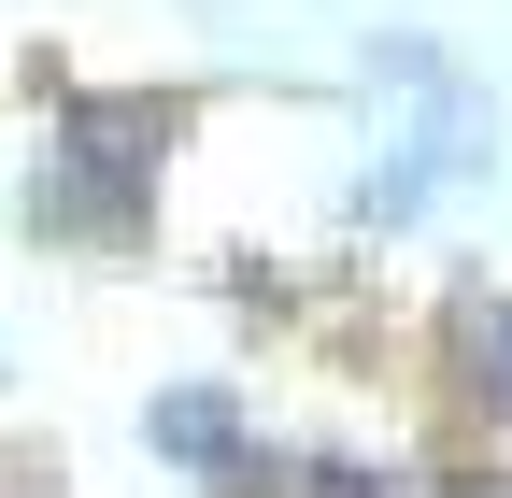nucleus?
Wrapping results in <instances>:
<instances>
[{
    "instance_id": "f257e3e1",
    "label": "nucleus",
    "mask_w": 512,
    "mask_h": 498,
    "mask_svg": "<svg viewBox=\"0 0 512 498\" xmlns=\"http://www.w3.org/2000/svg\"><path fill=\"white\" fill-rule=\"evenodd\" d=\"M470 370H484V399L512 413V299H484V314H470Z\"/></svg>"
}]
</instances>
